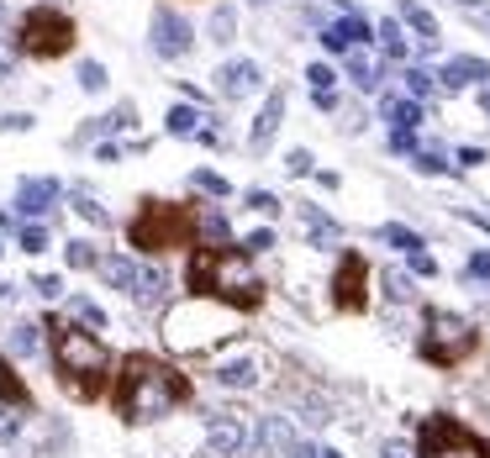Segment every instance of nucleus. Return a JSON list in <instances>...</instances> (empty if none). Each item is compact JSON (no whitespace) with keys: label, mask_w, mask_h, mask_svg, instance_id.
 <instances>
[{"label":"nucleus","mask_w":490,"mask_h":458,"mask_svg":"<svg viewBox=\"0 0 490 458\" xmlns=\"http://www.w3.org/2000/svg\"><path fill=\"white\" fill-rule=\"evenodd\" d=\"M106 401L127 427H148V421H163L169 411H185L195 401V385H190V374L174 358L148 353V348H132L111 369Z\"/></svg>","instance_id":"f257e3e1"},{"label":"nucleus","mask_w":490,"mask_h":458,"mask_svg":"<svg viewBox=\"0 0 490 458\" xmlns=\"http://www.w3.org/2000/svg\"><path fill=\"white\" fill-rule=\"evenodd\" d=\"M43 332H48V358H54L58 385L79 405L106 401L111 369H116V353L106 348V338L96 327H85L79 316H69V311H48Z\"/></svg>","instance_id":"f03ea898"},{"label":"nucleus","mask_w":490,"mask_h":458,"mask_svg":"<svg viewBox=\"0 0 490 458\" xmlns=\"http://www.w3.org/2000/svg\"><path fill=\"white\" fill-rule=\"evenodd\" d=\"M185 295L190 300H221L232 311H259L264 306V280L248 269V253L232 242H195L185 264Z\"/></svg>","instance_id":"7ed1b4c3"},{"label":"nucleus","mask_w":490,"mask_h":458,"mask_svg":"<svg viewBox=\"0 0 490 458\" xmlns=\"http://www.w3.org/2000/svg\"><path fill=\"white\" fill-rule=\"evenodd\" d=\"M127 242L143 258H169L174 248H195L201 242V200H159L143 195L137 217L127 222Z\"/></svg>","instance_id":"20e7f679"},{"label":"nucleus","mask_w":490,"mask_h":458,"mask_svg":"<svg viewBox=\"0 0 490 458\" xmlns=\"http://www.w3.org/2000/svg\"><path fill=\"white\" fill-rule=\"evenodd\" d=\"M11 43H16V53L21 58L54 63V58L74 53V43H79V21H74L63 5H32V11H21Z\"/></svg>","instance_id":"39448f33"},{"label":"nucleus","mask_w":490,"mask_h":458,"mask_svg":"<svg viewBox=\"0 0 490 458\" xmlns=\"http://www.w3.org/2000/svg\"><path fill=\"white\" fill-rule=\"evenodd\" d=\"M475 348H480L475 322H464L459 311H443V306H428V311H422V338H417L422 364H433V369H459L464 358H475Z\"/></svg>","instance_id":"423d86ee"},{"label":"nucleus","mask_w":490,"mask_h":458,"mask_svg":"<svg viewBox=\"0 0 490 458\" xmlns=\"http://www.w3.org/2000/svg\"><path fill=\"white\" fill-rule=\"evenodd\" d=\"M417 458H490V438H480L448 411H433L417 427Z\"/></svg>","instance_id":"0eeeda50"},{"label":"nucleus","mask_w":490,"mask_h":458,"mask_svg":"<svg viewBox=\"0 0 490 458\" xmlns=\"http://www.w3.org/2000/svg\"><path fill=\"white\" fill-rule=\"evenodd\" d=\"M332 311L343 316H364L370 311V258L359 248H348L332 269Z\"/></svg>","instance_id":"6e6552de"},{"label":"nucleus","mask_w":490,"mask_h":458,"mask_svg":"<svg viewBox=\"0 0 490 458\" xmlns=\"http://www.w3.org/2000/svg\"><path fill=\"white\" fill-rule=\"evenodd\" d=\"M154 48L163 58H185L195 48V27L185 21V16H174V11H159L154 16Z\"/></svg>","instance_id":"1a4fd4ad"},{"label":"nucleus","mask_w":490,"mask_h":458,"mask_svg":"<svg viewBox=\"0 0 490 458\" xmlns=\"http://www.w3.org/2000/svg\"><path fill=\"white\" fill-rule=\"evenodd\" d=\"M0 411H11V416H37V396H32V385L16 374V364L0 353Z\"/></svg>","instance_id":"9d476101"},{"label":"nucleus","mask_w":490,"mask_h":458,"mask_svg":"<svg viewBox=\"0 0 490 458\" xmlns=\"http://www.w3.org/2000/svg\"><path fill=\"white\" fill-rule=\"evenodd\" d=\"M259 63L253 58H232V63H221L217 69V90H221V101H243V95H253L259 90Z\"/></svg>","instance_id":"9b49d317"},{"label":"nucleus","mask_w":490,"mask_h":458,"mask_svg":"<svg viewBox=\"0 0 490 458\" xmlns=\"http://www.w3.org/2000/svg\"><path fill=\"white\" fill-rule=\"evenodd\" d=\"M206 443H212V454H217V458H232L243 443H248V427H243V416H232V411L206 416Z\"/></svg>","instance_id":"f8f14e48"},{"label":"nucleus","mask_w":490,"mask_h":458,"mask_svg":"<svg viewBox=\"0 0 490 458\" xmlns=\"http://www.w3.org/2000/svg\"><path fill=\"white\" fill-rule=\"evenodd\" d=\"M364 43H370V21H364V16H343V21H332L322 32L327 53H353V48H364Z\"/></svg>","instance_id":"ddd939ff"},{"label":"nucleus","mask_w":490,"mask_h":458,"mask_svg":"<svg viewBox=\"0 0 490 458\" xmlns=\"http://www.w3.org/2000/svg\"><path fill=\"white\" fill-rule=\"evenodd\" d=\"M279 121H285V90H270V101H264V111L253 116V132H248V148L253 153H264L274 143V132H279Z\"/></svg>","instance_id":"4468645a"},{"label":"nucleus","mask_w":490,"mask_h":458,"mask_svg":"<svg viewBox=\"0 0 490 458\" xmlns=\"http://www.w3.org/2000/svg\"><path fill=\"white\" fill-rule=\"evenodd\" d=\"M212 374H217V385H227V390H253V385H259V358H253V353L221 358Z\"/></svg>","instance_id":"2eb2a0df"},{"label":"nucleus","mask_w":490,"mask_h":458,"mask_svg":"<svg viewBox=\"0 0 490 458\" xmlns=\"http://www.w3.org/2000/svg\"><path fill=\"white\" fill-rule=\"evenodd\" d=\"M54 200H58V179H21V190H16V211L21 217H43Z\"/></svg>","instance_id":"dca6fc26"},{"label":"nucleus","mask_w":490,"mask_h":458,"mask_svg":"<svg viewBox=\"0 0 490 458\" xmlns=\"http://www.w3.org/2000/svg\"><path fill=\"white\" fill-rule=\"evenodd\" d=\"M96 274L106 280L111 290H121V295H132L137 285V274H143V264H132V258H121V253H101V264H96Z\"/></svg>","instance_id":"f3484780"},{"label":"nucleus","mask_w":490,"mask_h":458,"mask_svg":"<svg viewBox=\"0 0 490 458\" xmlns=\"http://www.w3.org/2000/svg\"><path fill=\"white\" fill-rule=\"evenodd\" d=\"M437 79H443L448 90H464V85H480V79H490V63H486V58H448Z\"/></svg>","instance_id":"a211bd4d"},{"label":"nucleus","mask_w":490,"mask_h":458,"mask_svg":"<svg viewBox=\"0 0 490 458\" xmlns=\"http://www.w3.org/2000/svg\"><path fill=\"white\" fill-rule=\"evenodd\" d=\"M169 290H174V285H169V274L148 264V269L137 274V285H132V300H137V306H163V300H169Z\"/></svg>","instance_id":"6ab92c4d"},{"label":"nucleus","mask_w":490,"mask_h":458,"mask_svg":"<svg viewBox=\"0 0 490 458\" xmlns=\"http://www.w3.org/2000/svg\"><path fill=\"white\" fill-rule=\"evenodd\" d=\"M401 21L422 37V48H437V21H433V11H422L417 0H401Z\"/></svg>","instance_id":"aec40b11"},{"label":"nucleus","mask_w":490,"mask_h":458,"mask_svg":"<svg viewBox=\"0 0 490 458\" xmlns=\"http://www.w3.org/2000/svg\"><path fill=\"white\" fill-rule=\"evenodd\" d=\"M348 79H353L359 90H380V63L364 53V48H353V53H348Z\"/></svg>","instance_id":"412c9836"},{"label":"nucleus","mask_w":490,"mask_h":458,"mask_svg":"<svg viewBox=\"0 0 490 458\" xmlns=\"http://www.w3.org/2000/svg\"><path fill=\"white\" fill-rule=\"evenodd\" d=\"M385 121L395 132H417L422 127V101H385Z\"/></svg>","instance_id":"4be33fe9"},{"label":"nucleus","mask_w":490,"mask_h":458,"mask_svg":"<svg viewBox=\"0 0 490 458\" xmlns=\"http://www.w3.org/2000/svg\"><path fill=\"white\" fill-rule=\"evenodd\" d=\"M232 32H237V11H232V5H217L212 21H206V37H212V43H232Z\"/></svg>","instance_id":"5701e85b"},{"label":"nucleus","mask_w":490,"mask_h":458,"mask_svg":"<svg viewBox=\"0 0 490 458\" xmlns=\"http://www.w3.org/2000/svg\"><path fill=\"white\" fill-rule=\"evenodd\" d=\"M201 116H195V106H174V111L163 116V127H169V137H195L201 127H195Z\"/></svg>","instance_id":"b1692460"},{"label":"nucleus","mask_w":490,"mask_h":458,"mask_svg":"<svg viewBox=\"0 0 490 458\" xmlns=\"http://www.w3.org/2000/svg\"><path fill=\"white\" fill-rule=\"evenodd\" d=\"M306 232H311L317 248H332V242H337V222H327L317 206H306Z\"/></svg>","instance_id":"393cba45"},{"label":"nucleus","mask_w":490,"mask_h":458,"mask_svg":"<svg viewBox=\"0 0 490 458\" xmlns=\"http://www.w3.org/2000/svg\"><path fill=\"white\" fill-rule=\"evenodd\" d=\"M380 242H390V248H401V253H417L422 248V237L411 227H401V222H390V227H380Z\"/></svg>","instance_id":"a878e982"},{"label":"nucleus","mask_w":490,"mask_h":458,"mask_svg":"<svg viewBox=\"0 0 490 458\" xmlns=\"http://www.w3.org/2000/svg\"><path fill=\"white\" fill-rule=\"evenodd\" d=\"M380 48H385V58H406V32H401V21H390V16L380 21Z\"/></svg>","instance_id":"bb28decb"},{"label":"nucleus","mask_w":490,"mask_h":458,"mask_svg":"<svg viewBox=\"0 0 490 458\" xmlns=\"http://www.w3.org/2000/svg\"><path fill=\"white\" fill-rule=\"evenodd\" d=\"M63 258H69V269H96V264H101V253H96V242H85V237H74Z\"/></svg>","instance_id":"cd10ccee"},{"label":"nucleus","mask_w":490,"mask_h":458,"mask_svg":"<svg viewBox=\"0 0 490 458\" xmlns=\"http://www.w3.org/2000/svg\"><path fill=\"white\" fill-rule=\"evenodd\" d=\"M69 316H79V322H85V327H96V332L106 327V311H101L90 295H74V311H69Z\"/></svg>","instance_id":"c85d7f7f"},{"label":"nucleus","mask_w":490,"mask_h":458,"mask_svg":"<svg viewBox=\"0 0 490 458\" xmlns=\"http://www.w3.org/2000/svg\"><path fill=\"white\" fill-rule=\"evenodd\" d=\"M37 343H43V338H37V327H16V332H11V353H16V358H32Z\"/></svg>","instance_id":"c756f323"},{"label":"nucleus","mask_w":490,"mask_h":458,"mask_svg":"<svg viewBox=\"0 0 490 458\" xmlns=\"http://www.w3.org/2000/svg\"><path fill=\"white\" fill-rule=\"evenodd\" d=\"M79 85H85L90 95H101V90H106V69H101L96 58H85V63H79Z\"/></svg>","instance_id":"7c9ffc66"},{"label":"nucleus","mask_w":490,"mask_h":458,"mask_svg":"<svg viewBox=\"0 0 490 458\" xmlns=\"http://www.w3.org/2000/svg\"><path fill=\"white\" fill-rule=\"evenodd\" d=\"M16 63H21L16 43H11V37H0V85H5V79H16Z\"/></svg>","instance_id":"2f4dec72"},{"label":"nucleus","mask_w":490,"mask_h":458,"mask_svg":"<svg viewBox=\"0 0 490 458\" xmlns=\"http://www.w3.org/2000/svg\"><path fill=\"white\" fill-rule=\"evenodd\" d=\"M43 248H48V227H43V222H37V227H21V253H32V258H37Z\"/></svg>","instance_id":"473e14b6"},{"label":"nucleus","mask_w":490,"mask_h":458,"mask_svg":"<svg viewBox=\"0 0 490 458\" xmlns=\"http://www.w3.org/2000/svg\"><path fill=\"white\" fill-rule=\"evenodd\" d=\"M195 190H206V195H232V184L212 169H195Z\"/></svg>","instance_id":"72a5a7b5"},{"label":"nucleus","mask_w":490,"mask_h":458,"mask_svg":"<svg viewBox=\"0 0 490 458\" xmlns=\"http://www.w3.org/2000/svg\"><path fill=\"white\" fill-rule=\"evenodd\" d=\"M237 248H243V253H270V248H274V232H270V227L248 232V237H243V242H237Z\"/></svg>","instance_id":"f704fd0d"},{"label":"nucleus","mask_w":490,"mask_h":458,"mask_svg":"<svg viewBox=\"0 0 490 458\" xmlns=\"http://www.w3.org/2000/svg\"><path fill=\"white\" fill-rule=\"evenodd\" d=\"M385 295H390V300H411L417 290H411V280H406V274H395V269H390V274H385Z\"/></svg>","instance_id":"c9c22d12"},{"label":"nucleus","mask_w":490,"mask_h":458,"mask_svg":"<svg viewBox=\"0 0 490 458\" xmlns=\"http://www.w3.org/2000/svg\"><path fill=\"white\" fill-rule=\"evenodd\" d=\"M406 90H411V101H422L433 90V74L428 69H406Z\"/></svg>","instance_id":"e433bc0d"},{"label":"nucleus","mask_w":490,"mask_h":458,"mask_svg":"<svg viewBox=\"0 0 490 458\" xmlns=\"http://www.w3.org/2000/svg\"><path fill=\"white\" fill-rule=\"evenodd\" d=\"M74 211H85V217H90L96 227H111V217L101 211V206H96V195H74Z\"/></svg>","instance_id":"4c0bfd02"},{"label":"nucleus","mask_w":490,"mask_h":458,"mask_svg":"<svg viewBox=\"0 0 490 458\" xmlns=\"http://www.w3.org/2000/svg\"><path fill=\"white\" fill-rule=\"evenodd\" d=\"M306 79H311V90H332V85H337L332 63H311V69H306Z\"/></svg>","instance_id":"58836bf2"},{"label":"nucleus","mask_w":490,"mask_h":458,"mask_svg":"<svg viewBox=\"0 0 490 458\" xmlns=\"http://www.w3.org/2000/svg\"><path fill=\"white\" fill-rule=\"evenodd\" d=\"M406 258H411V274H422V280H433V274H437L433 253H422V248H417V253H406Z\"/></svg>","instance_id":"ea45409f"},{"label":"nucleus","mask_w":490,"mask_h":458,"mask_svg":"<svg viewBox=\"0 0 490 458\" xmlns=\"http://www.w3.org/2000/svg\"><path fill=\"white\" fill-rule=\"evenodd\" d=\"M248 206H253L259 217H274V211H279V200H274L270 190H248Z\"/></svg>","instance_id":"a19ab883"},{"label":"nucleus","mask_w":490,"mask_h":458,"mask_svg":"<svg viewBox=\"0 0 490 458\" xmlns=\"http://www.w3.org/2000/svg\"><path fill=\"white\" fill-rule=\"evenodd\" d=\"M290 458H343V454H337V448H322V443H295Z\"/></svg>","instance_id":"79ce46f5"},{"label":"nucleus","mask_w":490,"mask_h":458,"mask_svg":"<svg viewBox=\"0 0 490 458\" xmlns=\"http://www.w3.org/2000/svg\"><path fill=\"white\" fill-rule=\"evenodd\" d=\"M464 274H469V280H490V248H486V253H475V258L464 264Z\"/></svg>","instance_id":"37998d69"},{"label":"nucleus","mask_w":490,"mask_h":458,"mask_svg":"<svg viewBox=\"0 0 490 458\" xmlns=\"http://www.w3.org/2000/svg\"><path fill=\"white\" fill-rule=\"evenodd\" d=\"M285 169H290V174H311V153H306V148H295V153L285 159Z\"/></svg>","instance_id":"c03bdc74"},{"label":"nucleus","mask_w":490,"mask_h":458,"mask_svg":"<svg viewBox=\"0 0 490 458\" xmlns=\"http://www.w3.org/2000/svg\"><path fill=\"white\" fill-rule=\"evenodd\" d=\"M417 169L422 174H448V164H443L437 153H417Z\"/></svg>","instance_id":"a18cd8bd"},{"label":"nucleus","mask_w":490,"mask_h":458,"mask_svg":"<svg viewBox=\"0 0 490 458\" xmlns=\"http://www.w3.org/2000/svg\"><path fill=\"white\" fill-rule=\"evenodd\" d=\"M390 148H395V153H411V148H417V132H390Z\"/></svg>","instance_id":"49530a36"},{"label":"nucleus","mask_w":490,"mask_h":458,"mask_svg":"<svg viewBox=\"0 0 490 458\" xmlns=\"http://www.w3.org/2000/svg\"><path fill=\"white\" fill-rule=\"evenodd\" d=\"M58 290H63V280H58V274H43V280H37V295H43V300H54Z\"/></svg>","instance_id":"de8ad7c7"},{"label":"nucleus","mask_w":490,"mask_h":458,"mask_svg":"<svg viewBox=\"0 0 490 458\" xmlns=\"http://www.w3.org/2000/svg\"><path fill=\"white\" fill-rule=\"evenodd\" d=\"M459 164H469V169L486 164V148H459Z\"/></svg>","instance_id":"09e8293b"},{"label":"nucleus","mask_w":490,"mask_h":458,"mask_svg":"<svg viewBox=\"0 0 490 458\" xmlns=\"http://www.w3.org/2000/svg\"><path fill=\"white\" fill-rule=\"evenodd\" d=\"M21 127H32V116H0V132H21Z\"/></svg>","instance_id":"8fccbe9b"},{"label":"nucleus","mask_w":490,"mask_h":458,"mask_svg":"<svg viewBox=\"0 0 490 458\" xmlns=\"http://www.w3.org/2000/svg\"><path fill=\"white\" fill-rule=\"evenodd\" d=\"M317 111H337V95L332 90H317Z\"/></svg>","instance_id":"3c124183"},{"label":"nucleus","mask_w":490,"mask_h":458,"mask_svg":"<svg viewBox=\"0 0 490 458\" xmlns=\"http://www.w3.org/2000/svg\"><path fill=\"white\" fill-rule=\"evenodd\" d=\"M385 458H411V448L406 443H385Z\"/></svg>","instance_id":"603ef678"},{"label":"nucleus","mask_w":490,"mask_h":458,"mask_svg":"<svg viewBox=\"0 0 490 458\" xmlns=\"http://www.w3.org/2000/svg\"><path fill=\"white\" fill-rule=\"evenodd\" d=\"M464 5H480V0H464Z\"/></svg>","instance_id":"864d4df0"},{"label":"nucleus","mask_w":490,"mask_h":458,"mask_svg":"<svg viewBox=\"0 0 490 458\" xmlns=\"http://www.w3.org/2000/svg\"><path fill=\"white\" fill-rule=\"evenodd\" d=\"M0 16H5V0H0Z\"/></svg>","instance_id":"5fc2aeb1"},{"label":"nucleus","mask_w":490,"mask_h":458,"mask_svg":"<svg viewBox=\"0 0 490 458\" xmlns=\"http://www.w3.org/2000/svg\"><path fill=\"white\" fill-rule=\"evenodd\" d=\"M0 253H5V248H0Z\"/></svg>","instance_id":"6e6d98bb"},{"label":"nucleus","mask_w":490,"mask_h":458,"mask_svg":"<svg viewBox=\"0 0 490 458\" xmlns=\"http://www.w3.org/2000/svg\"><path fill=\"white\" fill-rule=\"evenodd\" d=\"M259 5H264V0H259Z\"/></svg>","instance_id":"4d7b16f0"},{"label":"nucleus","mask_w":490,"mask_h":458,"mask_svg":"<svg viewBox=\"0 0 490 458\" xmlns=\"http://www.w3.org/2000/svg\"><path fill=\"white\" fill-rule=\"evenodd\" d=\"M486 27H490V21H486Z\"/></svg>","instance_id":"13d9d810"}]
</instances>
